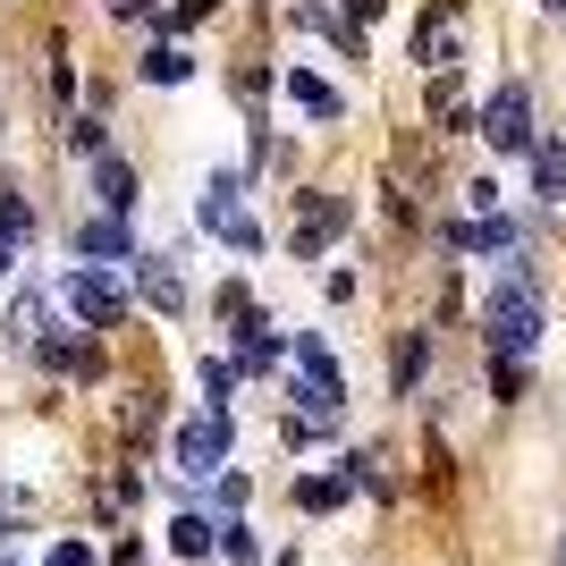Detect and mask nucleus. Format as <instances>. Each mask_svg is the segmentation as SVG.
Segmentation results:
<instances>
[{"label": "nucleus", "instance_id": "obj_1", "mask_svg": "<svg viewBox=\"0 0 566 566\" xmlns=\"http://www.w3.org/2000/svg\"><path fill=\"white\" fill-rule=\"evenodd\" d=\"M482 331H491V347H499V355H533V347H542V296H533L524 280L491 287V305H482Z\"/></svg>", "mask_w": 566, "mask_h": 566}, {"label": "nucleus", "instance_id": "obj_2", "mask_svg": "<svg viewBox=\"0 0 566 566\" xmlns=\"http://www.w3.org/2000/svg\"><path fill=\"white\" fill-rule=\"evenodd\" d=\"M287 355H296V398H305V415H313V423H331V415H338V398H347V380H338V355L322 347L313 331L296 338Z\"/></svg>", "mask_w": 566, "mask_h": 566}, {"label": "nucleus", "instance_id": "obj_3", "mask_svg": "<svg viewBox=\"0 0 566 566\" xmlns=\"http://www.w3.org/2000/svg\"><path fill=\"white\" fill-rule=\"evenodd\" d=\"M229 465V415H220V406H203V415H187V423H178V473H195V482H203V473H220Z\"/></svg>", "mask_w": 566, "mask_h": 566}, {"label": "nucleus", "instance_id": "obj_4", "mask_svg": "<svg viewBox=\"0 0 566 566\" xmlns=\"http://www.w3.org/2000/svg\"><path fill=\"white\" fill-rule=\"evenodd\" d=\"M203 229H212L220 245H237V254H254V245H262V220L237 203V178H229V169L203 187Z\"/></svg>", "mask_w": 566, "mask_h": 566}, {"label": "nucleus", "instance_id": "obj_5", "mask_svg": "<svg viewBox=\"0 0 566 566\" xmlns=\"http://www.w3.org/2000/svg\"><path fill=\"white\" fill-rule=\"evenodd\" d=\"M482 136H491L499 153H533V94H524V85H499V94L482 102Z\"/></svg>", "mask_w": 566, "mask_h": 566}, {"label": "nucleus", "instance_id": "obj_6", "mask_svg": "<svg viewBox=\"0 0 566 566\" xmlns=\"http://www.w3.org/2000/svg\"><path fill=\"white\" fill-rule=\"evenodd\" d=\"M69 305L85 331H111L118 313H127V287L111 280V271H69Z\"/></svg>", "mask_w": 566, "mask_h": 566}, {"label": "nucleus", "instance_id": "obj_7", "mask_svg": "<svg viewBox=\"0 0 566 566\" xmlns=\"http://www.w3.org/2000/svg\"><path fill=\"white\" fill-rule=\"evenodd\" d=\"M94 195H102V212H111V220H127V212H136V169L102 153V161H94Z\"/></svg>", "mask_w": 566, "mask_h": 566}, {"label": "nucleus", "instance_id": "obj_8", "mask_svg": "<svg viewBox=\"0 0 566 566\" xmlns=\"http://www.w3.org/2000/svg\"><path fill=\"white\" fill-rule=\"evenodd\" d=\"M76 254H85V262H102V254H111V262H136V237H127V220H111V212H102L94 229L76 237Z\"/></svg>", "mask_w": 566, "mask_h": 566}, {"label": "nucleus", "instance_id": "obj_9", "mask_svg": "<svg viewBox=\"0 0 566 566\" xmlns=\"http://www.w3.org/2000/svg\"><path fill=\"white\" fill-rule=\"evenodd\" d=\"M287 102H296L305 118H338V111H347V102H338V85H322L313 69H296V76H287Z\"/></svg>", "mask_w": 566, "mask_h": 566}, {"label": "nucleus", "instance_id": "obj_10", "mask_svg": "<svg viewBox=\"0 0 566 566\" xmlns=\"http://www.w3.org/2000/svg\"><path fill=\"white\" fill-rule=\"evenodd\" d=\"M338 229H347V203H322V212H305V229H296V254L313 262V254H322V245H331Z\"/></svg>", "mask_w": 566, "mask_h": 566}, {"label": "nucleus", "instance_id": "obj_11", "mask_svg": "<svg viewBox=\"0 0 566 566\" xmlns=\"http://www.w3.org/2000/svg\"><path fill=\"white\" fill-rule=\"evenodd\" d=\"M25 229H34V220H25V195H9V187H0V271H9V262H18Z\"/></svg>", "mask_w": 566, "mask_h": 566}, {"label": "nucleus", "instance_id": "obj_12", "mask_svg": "<svg viewBox=\"0 0 566 566\" xmlns=\"http://www.w3.org/2000/svg\"><path fill=\"white\" fill-rule=\"evenodd\" d=\"M136 262H144V296H153L161 313H178V305H187V280H178L169 262H153V254H136Z\"/></svg>", "mask_w": 566, "mask_h": 566}, {"label": "nucleus", "instance_id": "obj_13", "mask_svg": "<svg viewBox=\"0 0 566 566\" xmlns=\"http://www.w3.org/2000/svg\"><path fill=\"white\" fill-rule=\"evenodd\" d=\"M347 491H355L347 473H305V482H296V507H313V516H322V507H338Z\"/></svg>", "mask_w": 566, "mask_h": 566}, {"label": "nucleus", "instance_id": "obj_14", "mask_svg": "<svg viewBox=\"0 0 566 566\" xmlns=\"http://www.w3.org/2000/svg\"><path fill=\"white\" fill-rule=\"evenodd\" d=\"M34 347H43V364H60V373H94V347H85V338H60V331H43Z\"/></svg>", "mask_w": 566, "mask_h": 566}, {"label": "nucleus", "instance_id": "obj_15", "mask_svg": "<svg viewBox=\"0 0 566 566\" xmlns=\"http://www.w3.org/2000/svg\"><path fill=\"white\" fill-rule=\"evenodd\" d=\"M212 542H220V524H212V516H178V524H169V549H178V558H203Z\"/></svg>", "mask_w": 566, "mask_h": 566}, {"label": "nucleus", "instance_id": "obj_16", "mask_svg": "<svg viewBox=\"0 0 566 566\" xmlns=\"http://www.w3.org/2000/svg\"><path fill=\"white\" fill-rule=\"evenodd\" d=\"M449 245H473V254H499V245H516V229H507V220H465V229H449Z\"/></svg>", "mask_w": 566, "mask_h": 566}, {"label": "nucleus", "instance_id": "obj_17", "mask_svg": "<svg viewBox=\"0 0 566 566\" xmlns=\"http://www.w3.org/2000/svg\"><path fill=\"white\" fill-rule=\"evenodd\" d=\"M144 76H153V85H187V76H195V60H187L178 43H161L153 60H144Z\"/></svg>", "mask_w": 566, "mask_h": 566}, {"label": "nucleus", "instance_id": "obj_18", "mask_svg": "<svg viewBox=\"0 0 566 566\" xmlns=\"http://www.w3.org/2000/svg\"><path fill=\"white\" fill-rule=\"evenodd\" d=\"M533 187H542V195H566V144H542V153H533Z\"/></svg>", "mask_w": 566, "mask_h": 566}, {"label": "nucleus", "instance_id": "obj_19", "mask_svg": "<svg viewBox=\"0 0 566 566\" xmlns=\"http://www.w3.org/2000/svg\"><path fill=\"white\" fill-rule=\"evenodd\" d=\"M212 549H220V558H229V566H254V558H262L245 524H220V542H212Z\"/></svg>", "mask_w": 566, "mask_h": 566}, {"label": "nucleus", "instance_id": "obj_20", "mask_svg": "<svg viewBox=\"0 0 566 566\" xmlns=\"http://www.w3.org/2000/svg\"><path fill=\"white\" fill-rule=\"evenodd\" d=\"M18 338H43V296H18V322H9Z\"/></svg>", "mask_w": 566, "mask_h": 566}, {"label": "nucleus", "instance_id": "obj_21", "mask_svg": "<svg viewBox=\"0 0 566 566\" xmlns=\"http://www.w3.org/2000/svg\"><path fill=\"white\" fill-rule=\"evenodd\" d=\"M43 566H94V549H85V542H60V549H51Z\"/></svg>", "mask_w": 566, "mask_h": 566}, {"label": "nucleus", "instance_id": "obj_22", "mask_svg": "<svg viewBox=\"0 0 566 566\" xmlns=\"http://www.w3.org/2000/svg\"><path fill=\"white\" fill-rule=\"evenodd\" d=\"M144 9H153V0H111V18H144Z\"/></svg>", "mask_w": 566, "mask_h": 566}, {"label": "nucleus", "instance_id": "obj_23", "mask_svg": "<svg viewBox=\"0 0 566 566\" xmlns=\"http://www.w3.org/2000/svg\"><path fill=\"white\" fill-rule=\"evenodd\" d=\"M542 9H566V0H542Z\"/></svg>", "mask_w": 566, "mask_h": 566}]
</instances>
